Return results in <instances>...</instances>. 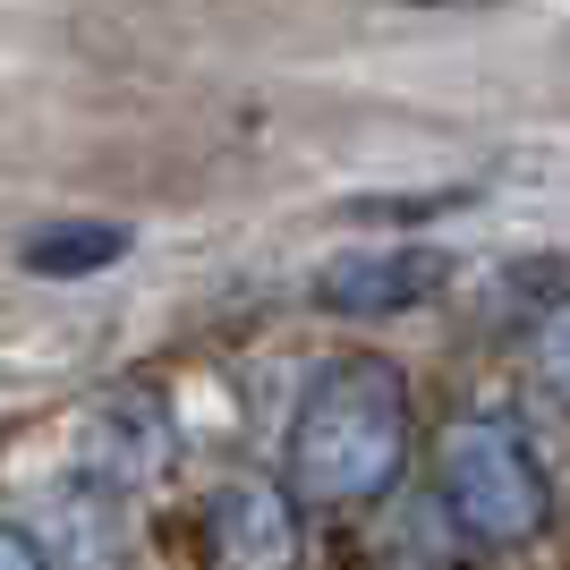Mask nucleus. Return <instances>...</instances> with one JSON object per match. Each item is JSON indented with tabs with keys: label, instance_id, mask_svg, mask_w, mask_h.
<instances>
[{
	"label": "nucleus",
	"instance_id": "f257e3e1",
	"mask_svg": "<svg viewBox=\"0 0 570 570\" xmlns=\"http://www.w3.org/2000/svg\"><path fill=\"white\" fill-rule=\"evenodd\" d=\"M409 469V392L401 366L383 357H341L307 383V401L289 417V494L315 511H350V502L392 494Z\"/></svg>",
	"mask_w": 570,
	"mask_h": 570
},
{
	"label": "nucleus",
	"instance_id": "f03ea898",
	"mask_svg": "<svg viewBox=\"0 0 570 570\" xmlns=\"http://www.w3.org/2000/svg\"><path fill=\"white\" fill-rule=\"evenodd\" d=\"M443 511L469 528L476 546H528L546 528L553 494L546 469L511 426H460L443 443Z\"/></svg>",
	"mask_w": 570,
	"mask_h": 570
},
{
	"label": "nucleus",
	"instance_id": "7ed1b4c3",
	"mask_svg": "<svg viewBox=\"0 0 570 570\" xmlns=\"http://www.w3.org/2000/svg\"><path fill=\"white\" fill-rule=\"evenodd\" d=\"M452 282L443 247H350L315 273V307L324 315H409Z\"/></svg>",
	"mask_w": 570,
	"mask_h": 570
},
{
	"label": "nucleus",
	"instance_id": "20e7f679",
	"mask_svg": "<svg viewBox=\"0 0 570 570\" xmlns=\"http://www.w3.org/2000/svg\"><path fill=\"white\" fill-rule=\"evenodd\" d=\"M205 553H214V570H298L289 494L264 485V476H230V485L205 502Z\"/></svg>",
	"mask_w": 570,
	"mask_h": 570
},
{
	"label": "nucleus",
	"instance_id": "39448f33",
	"mask_svg": "<svg viewBox=\"0 0 570 570\" xmlns=\"http://www.w3.org/2000/svg\"><path fill=\"white\" fill-rule=\"evenodd\" d=\"M128 256V222H60V230H35L18 247L26 273H43V282H77V273H111Z\"/></svg>",
	"mask_w": 570,
	"mask_h": 570
},
{
	"label": "nucleus",
	"instance_id": "423d86ee",
	"mask_svg": "<svg viewBox=\"0 0 570 570\" xmlns=\"http://www.w3.org/2000/svg\"><path fill=\"white\" fill-rule=\"evenodd\" d=\"M460 205H476V188H434V196H357L350 222H443V214H460Z\"/></svg>",
	"mask_w": 570,
	"mask_h": 570
},
{
	"label": "nucleus",
	"instance_id": "0eeeda50",
	"mask_svg": "<svg viewBox=\"0 0 570 570\" xmlns=\"http://www.w3.org/2000/svg\"><path fill=\"white\" fill-rule=\"evenodd\" d=\"M537 375H546L553 392L570 401V298L546 315V324H537Z\"/></svg>",
	"mask_w": 570,
	"mask_h": 570
},
{
	"label": "nucleus",
	"instance_id": "6e6552de",
	"mask_svg": "<svg viewBox=\"0 0 570 570\" xmlns=\"http://www.w3.org/2000/svg\"><path fill=\"white\" fill-rule=\"evenodd\" d=\"M0 570H43V553L26 546L18 528H0Z\"/></svg>",
	"mask_w": 570,
	"mask_h": 570
},
{
	"label": "nucleus",
	"instance_id": "1a4fd4ad",
	"mask_svg": "<svg viewBox=\"0 0 570 570\" xmlns=\"http://www.w3.org/2000/svg\"><path fill=\"white\" fill-rule=\"evenodd\" d=\"M401 9H494V0H401Z\"/></svg>",
	"mask_w": 570,
	"mask_h": 570
}]
</instances>
